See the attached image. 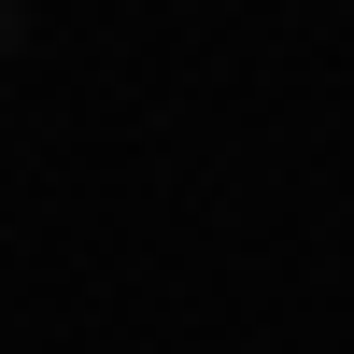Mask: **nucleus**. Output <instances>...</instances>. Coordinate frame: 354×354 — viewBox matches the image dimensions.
Wrapping results in <instances>:
<instances>
[{
	"instance_id": "1",
	"label": "nucleus",
	"mask_w": 354,
	"mask_h": 354,
	"mask_svg": "<svg viewBox=\"0 0 354 354\" xmlns=\"http://www.w3.org/2000/svg\"><path fill=\"white\" fill-rule=\"evenodd\" d=\"M0 57H15V0H0Z\"/></svg>"
}]
</instances>
